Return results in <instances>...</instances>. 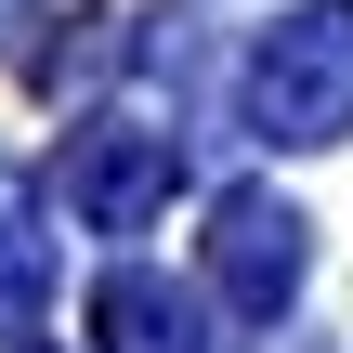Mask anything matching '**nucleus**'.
<instances>
[{
    "label": "nucleus",
    "instance_id": "nucleus-1",
    "mask_svg": "<svg viewBox=\"0 0 353 353\" xmlns=\"http://www.w3.org/2000/svg\"><path fill=\"white\" fill-rule=\"evenodd\" d=\"M262 105L314 144V131H341L353 118V13H301V39L262 65Z\"/></svg>",
    "mask_w": 353,
    "mask_h": 353
}]
</instances>
